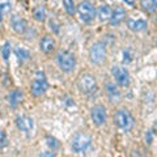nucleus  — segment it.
<instances>
[{
  "instance_id": "obj_5",
  "label": "nucleus",
  "mask_w": 157,
  "mask_h": 157,
  "mask_svg": "<svg viewBox=\"0 0 157 157\" xmlns=\"http://www.w3.org/2000/svg\"><path fill=\"white\" fill-rule=\"evenodd\" d=\"M107 55V48L106 43L102 41H98L96 43H93L90 50H89V59L93 64H101L105 62Z\"/></svg>"
},
{
  "instance_id": "obj_19",
  "label": "nucleus",
  "mask_w": 157,
  "mask_h": 157,
  "mask_svg": "<svg viewBox=\"0 0 157 157\" xmlns=\"http://www.w3.org/2000/svg\"><path fill=\"white\" fill-rule=\"evenodd\" d=\"M14 54H16L18 62H21V63L29 60V58H30V52L24 47H16L14 48Z\"/></svg>"
},
{
  "instance_id": "obj_30",
  "label": "nucleus",
  "mask_w": 157,
  "mask_h": 157,
  "mask_svg": "<svg viewBox=\"0 0 157 157\" xmlns=\"http://www.w3.org/2000/svg\"><path fill=\"white\" fill-rule=\"evenodd\" d=\"M3 18V14H2V12H0V20H2Z\"/></svg>"
},
{
  "instance_id": "obj_20",
  "label": "nucleus",
  "mask_w": 157,
  "mask_h": 157,
  "mask_svg": "<svg viewBox=\"0 0 157 157\" xmlns=\"http://www.w3.org/2000/svg\"><path fill=\"white\" fill-rule=\"evenodd\" d=\"M140 6L145 12H153L157 8V0H140Z\"/></svg>"
},
{
  "instance_id": "obj_7",
  "label": "nucleus",
  "mask_w": 157,
  "mask_h": 157,
  "mask_svg": "<svg viewBox=\"0 0 157 157\" xmlns=\"http://www.w3.org/2000/svg\"><path fill=\"white\" fill-rule=\"evenodd\" d=\"M76 11H77V14H78V17H80V20L85 24L92 22L96 16V9L93 7V4L90 2H88V0H84V2H81L78 4Z\"/></svg>"
},
{
  "instance_id": "obj_12",
  "label": "nucleus",
  "mask_w": 157,
  "mask_h": 157,
  "mask_svg": "<svg viewBox=\"0 0 157 157\" xmlns=\"http://www.w3.org/2000/svg\"><path fill=\"white\" fill-rule=\"evenodd\" d=\"M11 26L16 33L24 34L26 32V29H28V24L21 16H18V14H13V16L11 17Z\"/></svg>"
},
{
  "instance_id": "obj_26",
  "label": "nucleus",
  "mask_w": 157,
  "mask_h": 157,
  "mask_svg": "<svg viewBox=\"0 0 157 157\" xmlns=\"http://www.w3.org/2000/svg\"><path fill=\"white\" fill-rule=\"evenodd\" d=\"M131 62V56H130V50H127L123 52V63L124 64H128Z\"/></svg>"
},
{
  "instance_id": "obj_10",
  "label": "nucleus",
  "mask_w": 157,
  "mask_h": 157,
  "mask_svg": "<svg viewBox=\"0 0 157 157\" xmlns=\"http://www.w3.org/2000/svg\"><path fill=\"white\" fill-rule=\"evenodd\" d=\"M16 126L24 134H30L34 130V121L28 115H20L16 118Z\"/></svg>"
},
{
  "instance_id": "obj_2",
  "label": "nucleus",
  "mask_w": 157,
  "mask_h": 157,
  "mask_svg": "<svg viewBox=\"0 0 157 157\" xmlns=\"http://www.w3.org/2000/svg\"><path fill=\"white\" fill-rule=\"evenodd\" d=\"M56 63L63 72L70 73L75 70V67H76V58L71 51L60 50L56 55Z\"/></svg>"
},
{
  "instance_id": "obj_27",
  "label": "nucleus",
  "mask_w": 157,
  "mask_h": 157,
  "mask_svg": "<svg viewBox=\"0 0 157 157\" xmlns=\"http://www.w3.org/2000/svg\"><path fill=\"white\" fill-rule=\"evenodd\" d=\"M152 135H153V132H152V130H149L148 132H147V135H145V141L148 144L152 143Z\"/></svg>"
},
{
  "instance_id": "obj_18",
  "label": "nucleus",
  "mask_w": 157,
  "mask_h": 157,
  "mask_svg": "<svg viewBox=\"0 0 157 157\" xmlns=\"http://www.w3.org/2000/svg\"><path fill=\"white\" fill-rule=\"evenodd\" d=\"M46 16H47V13H46V8L43 7V6H38L33 9V17L37 20V21L39 22H42V21H45L46 20Z\"/></svg>"
},
{
  "instance_id": "obj_9",
  "label": "nucleus",
  "mask_w": 157,
  "mask_h": 157,
  "mask_svg": "<svg viewBox=\"0 0 157 157\" xmlns=\"http://www.w3.org/2000/svg\"><path fill=\"white\" fill-rule=\"evenodd\" d=\"M90 118H92V122L96 126H104L106 123V119H107L106 109L102 105L93 106L92 110H90Z\"/></svg>"
},
{
  "instance_id": "obj_14",
  "label": "nucleus",
  "mask_w": 157,
  "mask_h": 157,
  "mask_svg": "<svg viewBox=\"0 0 157 157\" xmlns=\"http://www.w3.org/2000/svg\"><path fill=\"white\" fill-rule=\"evenodd\" d=\"M126 11L121 6L117 7L114 11H113V14H111V18H110V24L111 26H118L119 24H122L126 20Z\"/></svg>"
},
{
  "instance_id": "obj_3",
  "label": "nucleus",
  "mask_w": 157,
  "mask_h": 157,
  "mask_svg": "<svg viewBox=\"0 0 157 157\" xmlns=\"http://www.w3.org/2000/svg\"><path fill=\"white\" fill-rule=\"evenodd\" d=\"M77 86L80 92L84 93V94H93L98 89L96 77L90 75V73H82V75H80L77 80Z\"/></svg>"
},
{
  "instance_id": "obj_28",
  "label": "nucleus",
  "mask_w": 157,
  "mask_h": 157,
  "mask_svg": "<svg viewBox=\"0 0 157 157\" xmlns=\"http://www.w3.org/2000/svg\"><path fill=\"white\" fill-rule=\"evenodd\" d=\"M39 156H48V157H54L55 153L54 152H42V153H39Z\"/></svg>"
},
{
  "instance_id": "obj_29",
  "label": "nucleus",
  "mask_w": 157,
  "mask_h": 157,
  "mask_svg": "<svg viewBox=\"0 0 157 157\" xmlns=\"http://www.w3.org/2000/svg\"><path fill=\"white\" fill-rule=\"evenodd\" d=\"M123 2H126V4H128V6H134L135 4V0H123Z\"/></svg>"
},
{
  "instance_id": "obj_21",
  "label": "nucleus",
  "mask_w": 157,
  "mask_h": 157,
  "mask_svg": "<svg viewBox=\"0 0 157 157\" xmlns=\"http://www.w3.org/2000/svg\"><path fill=\"white\" fill-rule=\"evenodd\" d=\"M63 7H64L66 12L70 14V16H73L76 12V7H75V2L73 0H63Z\"/></svg>"
},
{
  "instance_id": "obj_23",
  "label": "nucleus",
  "mask_w": 157,
  "mask_h": 157,
  "mask_svg": "<svg viewBox=\"0 0 157 157\" xmlns=\"http://www.w3.org/2000/svg\"><path fill=\"white\" fill-rule=\"evenodd\" d=\"M46 143L52 151H56V149L60 148V143H59L55 137H52V136H47L46 137Z\"/></svg>"
},
{
  "instance_id": "obj_11",
  "label": "nucleus",
  "mask_w": 157,
  "mask_h": 157,
  "mask_svg": "<svg viewBox=\"0 0 157 157\" xmlns=\"http://www.w3.org/2000/svg\"><path fill=\"white\" fill-rule=\"evenodd\" d=\"M105 92L107 94V98L110 100V102L113 104H119L121 100H122V94L118 86L114 84V82H106L105 85Z\"/></svg>"
},
{
  "instance_id": "obj_8",
  "label": "nucleus",
  "mask_w": 157,
  "mask_h": 157,
  "mask_svg": "<svg viewBox=\"0 0 157 157\" xmlns=\"http://www.w3.org/2000/svg\"><path fill=\"white\" fill-rule=\"evenodd\" d=\"M111 75H113V77H114L115 82L119 86L126 88V86L130 85V81H131L130 73H128V71H127L124 67H122V66H113L111 67Z\"/></svg>"
},
{
  "instance_id": "obj_6",
  "label": "nucleus",
  "mask_w": 157,
  "mask_h": 157,
  "mask_svg": "<svg viewBox=\"0 0 157 157\" xmlns=\"http://www.w3.org/2000/svg\"><path fill=\"white\" fill-rule=\"evenodd\" d=\"M48 82H47V78L45 76V73L42 71H38L36 73V77H34V80L32 82V86H30V92L33 96L36 97H39L42 94H45L48 89Z\"/></svg>"
},
{
  "instance_id": "obj_17",
  "label": "nucleus",
  "mask_w": 157,
  "mask_h": 157,
  "mask_svg": "<svg viewBox=\"0 0 157 157\" xmlns=\"http://www.w3.org/2000/svg\"><path fill=\"white\" fill-rule=\"evenodd\" d=\"M111 14H113L111 8L109 6H106V4H104V6H100V7H98V9H97V16H98V18H100L102 22L110 21Z\"/></svg>"
},
{
  "instance_id": "obj_24",
  "label": "nucleus",
  "mask_w": 157,
  "mask_h": 157,
  "mask_svg": "<svg viewBox=\"0 0 157 157\" xmlns=\"http://www.w3.org/2000/svg\"><path fill=\"white\" fill-rule=\"evenodd\" d=\"M9 54H11V45H9V42H7L2 48V55H3V59L6 62L9 59Z\"/></svg>"
},
{
  "instance_id": "obj_15",
  "label": "nucleus",
  "mask_w": 157,
  "mask_h": 157,
  "mask_svg": "<svg viewBox=\"0 0 157 157\" xmlns=\"http://www.w3.org/2000/svg\"><path fill=\"white\" fill-rule=\"evenodd\" d=\"M24 100V93L21 89H14L8 94V104L11 107H17Z\"/></svg>"
},
{
  "instance_id": "obj_16",
  "label": "nucleus",
  "mask_w": 157,
  "mask_h": 157,
  "mask_svg": "<svg viewBox=\"0 0 157 157\" xmlns=\"http://www.w3.org/2000/svg\"><path fill=\"white\" fill-rule=\"evenodd\" d=\"M127 26H128L130 30L132 32H143L147 29V21L141 18H128L127 20Z\"/></svg>"
},
{
  "instance_id": "obj_25",
  "label": "nucleus",
  "mask_w": 157,
  "mask_h": 157,
  "mask_svg": "<svg viewBox=\"0 0 157 157\" xmlns=\"http://www.w3.org/2000/svg\"><path fill=\"white\" fill-rule=\"evenodd\" d=\"M7 144H8V139H7L6 132L0 130V148H4Z\"/></svg>"
},
{
  "instance_id": "obj_13",
  "label": "nucleus",
  "mask_w": 157,
  "mask_h": 157,
  "mask_svg": "<svg viewBox=\"0 0 157 157\" xmlns=\"http://www.w3.org/2000/svg\"><path fill=\"white\" fill-rule=\"evenodd\" d=\"M55 39L50 36H45L41 41H39V48H41L42 52H46V54H50L55 50Z\"/></svg>"
},
{
  "instance_id": "obj_22",
  "label": "nucleus",
  "mask_w": 157,
  "mask_h": 157,
  "mask_svg": "<svg viewBox=\"0 0 157 157\" xmlns=\"http://www.w3.org/2000/svg\"><path fill=\"white\" fill-rule=\"evenodd\" d=\"M12 9V2L11 0H0V12L2 14H8Z\"/></svg>"
},
{
  "instance_id": "obj_4",
  "label": "nucleus",
  "mask_w": 157,
  "mask_h": 157,
  "mask_svg": "<svg viewBox=\"0 0 157 157\" xmlns=\"http://www.w3.org/2000/svg\"><path fill=\"white\" fill-rule=\"evenodd\" d=\"M90 145H92V137L86 134H81V132L76 134L71 141V148L77 155L86 152L90 148Z\"/></svg>"
},
{
  "instance_id": "obj_1",
  "label": "nucleus",
  "mask_w": 157,
  "mask_h": 157,
  "mask_svg": "<svg viewBox=\"0 0 157 157\" xmlns=\"http://www.w3.org/2000/svg\"><path fill=\"white\" fill-rule=\"evenodd\" d=\"M114 123L122 132H130L135 124V121L127 109H119L114 114Z\"/></svg>"
}]
</instances>
